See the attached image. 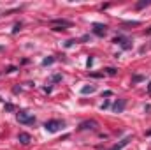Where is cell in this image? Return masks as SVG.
<instances>
[{"mask_svg":"<svg viewBox=\"0 0 151 150\" xmlns=\"http://www.w3.org/2000/svg\"><path fill=\"white\" fill-rule=\"evenodd\" d=\"M51 25L65 30V28H70V27H72V21H69V20H53V21H51Z\"/></svg>","mask_w":151,"mask_h":150,"instance_id":"obj_3","label":"cell"},{"mask_svg":"<svg viewBox=\"0 0 151 150\" xmlns=\"http://www.w3.org/2000/svg\"><path fill=\"white\" fill-rule=\"evenodd\" d=\"M18 30H21V23H16V25H14V28H12V34H16Z\"/></svg>","mask_w":151,"mask_h":150,"instance_id":"obj_13","label":"cell"},{"mask_svg":"<svg viewBox=\"0 0 151 150\" xmlns=\"http://www.w3.org/2000/svg\"><path fill=\"white\" fill-rule=\"evenodd\" d=\"M65 127V124L62 122V120H47L46 124H44V129L47 131V133H58L60 129H63Z\"/></svg>","mask_w":151,"mask_h":150,"instance_id":"obj_1","label":"cell"},{"mask_svg":"<svg viewBox=\"0 0 151 150\" xmlns=\"http://www.w3.org/2000/svg\"><path fill=\"white\" fill-rule=\"evenodd\" d=\"M60 79H62V76H60V74H56L55 78H53V81H60Z\"/></svg>","mask_w":151,"mask_h":150,"instance_id":"obj_16","label":"cell"},{"mask_svg":"<svg viewBox=\"0 0 151 150\" xmlns=\"http://www.w3.org/2000/svg\"><path fill=\"white\" fill-rule=\"evenodd\" d=\"M130 140H132V138H130V136H127V138H123V140H121L119 143H116L113 149H109V150H121V149H125V147H127V145L130 143Z\"/></svg>","mask_w":151,"mask_h":150,"instance_id":"obj_8","label":"cell"},{"mask_svg":"<svg viewBox=\"0 0 151 150\" xmlns=\"http://www.w3.org/2000/svg\"><path fill=\"white\" fill-rule=\"evenodd\" d=\"M97 122L95 120H86V122H81L79 124V131H86V129H91V131H95L97 129Z\"/></svg>","mask_w":151,"mask_h":150,"instance_id":"obj_5","label":"cell"},{"mask_svg":"<svg viewBox=\"0 0 151 150\" xmlns=\"http://www.w3.org/2000/svg\"><path fill=\"white\" fill-rule=\"evenodd\" d=\"M93 34L99 36V37H104V36L107 34V27L102 25V23H95V25H93Z\"/></svg>","mask_w":151,"mask_h":150,"instance_id":"obj_4","label":"cell"},{"mask_svg":"<svg viewBox=\"0 0 151 150\" xmlns=\"http://www.w3.org/2000/svg\"><path fill=\"white\" fill-rule=\"evenodd\" d=\"M18 140L23 143V145H28L30 141H32V136L28 134V133H19V136H18Z\"/></svg>","mask_w":151,"mask_h":150,"instance_id":"obj_9","label":"cell"},{"mask_svg":"<svg viewBox=\"0 0 151 150\" xmlns=\"http://www.w3.org/2000/svg\"><path fill=\"white\" fill-rule=\"evenodd\" d=\"M16 118L19 124H25V125H30V124H35V117L28 115L27 111H18L16 113Z\"/></svg>","mask_w":151,"mask_h":150,"instance_id":"obj_2","label":"cell"},{"mask_svg":"<svg viewBox=\"0 0 151 150\" xmlns=\"http://www.w3.org/2000/svg\"><path fill=\"white\" fill-rule=\"evenodd\" d=\"M106 71H107V74H111V76L116 74V69H114V67H109V69H106Z\"/></svg>","mask_w":151,"mask_h":150,"instance_id":"obj_14","label":"cell"},{"mask_svg":"<svg viewBox=\"0 0 151 150\" xmlns=\"http://www.w3.org/2000/svg\"><path fill=\"white\" fill-rule=\"evenodd\" d=\"M5 110H7V111H12V110H14V106H12V104H5Z\"/></svg>","mask_w":151,"mask_h":150,"instance_id":"obj_15","label":"cell"},{"mask_svg":"<svg viewBox=\"0 0 151 150\" xmlns=\"http://www.w3.org/2000/svg\"><path fill=\"white\" fill-rule=\"evenodd\" d=\"M148 94H150V95H151V83H150V85H148Z\"/></svg>","mask_w":151,"mask_h":150,"instance_id":"obj_17","label":"cell"},{"mask_svg":"<svg viewBox=\"0 0 151 150\" xmlns=\"http://www.w3.org/2000/svg\"><path fill=\"white\" fill-rule=\"evenodd\" d=\"M97 90V87L95 85H90V87H83L81 88V94H93Z\"/></svg>","mask_w":151,"mask_h":150,"instance_id":"obj_10","label":"cell"},{"mask_svg":"<svg viewBox=\"0 0 151 150\" xmlns=\"http://www.w3.org/2000/svg\"><path fill=\"white\" fill-rule=\"evenodd\" d=\"M150 4H151L150 0H142V2H137V4H135V9H142V7H148Z\"/></svg>","mask_w":151,"mask_h":150,"instance_id":"obj_11","label":"cell"},{"mask_svg":"<svg viewBox=\"0 0 151 150\" xmlns=\"http://www.w3.org/2000/svg\"><path fill=\"white\" fill-rule=\"evenodd\" d=\"M113 42H116V44H119V46H121L123 50H130V48H132L130 41H128V39H125V37H121V36H119V37H116V39L113 41Z\"/></svg>","mask_w":151,"mask_h":150,"instance_id":"obj_7","label":"cell"},{"mask_svg":"<svg viewBox=\"0 0 151 150\" xmlns=\"http://www.w3.org/2000/svg\"><path fill=\"white\" fill-rule=\"evenodd\" d=\"M125 106H127V101H125V99H118V101L113 104V111L114 113H123Z\"/></svg>","mask_w":151,"mask_h":150,"instance_id":"obj_6","label":"cell"},{"mask_svg":"<svg viewBox=\"0 0 151 150\" xmlns=\"http://www.w3.org/2000/svg\"><path fill=\"white\" fill-rule=\"evenodd\" d=\"M53 62H55V58H53V57H47V58L42 60V66H51Z\"/></svg>","mask_w":151,"mask_h":150,"instance_id":"obj_12","label":"cell"}]
</instances>
